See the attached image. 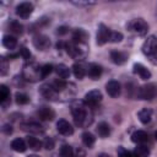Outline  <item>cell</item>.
Returning a JSON list of instances; mask_svg holds the SVG:
<instances>
[{
  "label": "cell",
  "instance_id": "cell-42",
  "mask_svg": "<svg viewBox=\"0 0 157 157\" xmlns=\"http://www.w3.org/2000/svg\"><path fill=\"white\" fill-rule=\"evenodd\" d=\"M67 32H69V28H67L66 26L58 27V29H56V34H59V36H64V34H66Z\"/></svg>",
  "mask_w": 157,
  "mask_h": 157
},
{
  "label": "cell",
  "instance_id": "cell-35",
  "mask_svg": "<svg viewBox=\"0 0 157 157\" xmlns=\"http://www.w3.org/2000/svg\"><path fill=\"white\" fill-rule=\"evenodd\" d=\"M117 153H118V157H134V155L129 152L126 148H124L123 146H119L117 148Z\"/></svg>",
  "mask_w": 157,
  "mask_h": 157
},
{
  "label": "cell",
  "instance_id": "cell-15",
  "mask_svg": "<svg viewBox=\"0 0 157 157\" xmlns=\"http://www.w3.org/2000/svg\"><path fill=\"white\" fill-rule=\"evenodd\" d=\"M37 115L40 120H47V121H52L54 118H55V112L50 108V107H47V105H43L40 107L38 110H37Z\"/></svg>",
  "mask_w": 157,
  "mask_h": 157
},
{
  "label": "cell",
  "instance_id": "cell-18",
  "mask_svg": "<svg viewBox=\"0 0 157 157\" xmlns=\"http://www.w3.org/2000/svg\"><path fill=\"white\" fill-rule=\"evenodd\" d=\"M110 60L117 65H123L128 61V54L124 52H120V50H112Z\"/></svg>",
  "mask_w": 157,
  "mask_h": 157
},
{
  "label": "cell",
  "instance_id": "cell-16",
  "mask_svg": "<svg viewBox=\"0 0 157 157\" xmlns=\"http://www.w3.org/2000/svg\"><path fill=\"white\" fill-rule=\"evenodd\" d=\"M86 71H87V75H88L92 80H98V78L101 77L102 72H103V69H102L101 65H98V64H96V63H91V64L87 65Z\"/></svg>",
  "mask_w": 157,
  "mask_h": 157
},
{
  "label": "cell",
  "instance_id": "cell-34",
  "mask_svg": "<svg viewBox=\"0 0 157 157\" xmlns=\"http://www.w3.org/2000/svg\"><path fill=\"white\" fill-rule=\"evenodd\" d=\"M54 146H55V141H54L53 137H49V136H48V137L44 139V141H43V147H44L45 150H53Z\"/></svg>",
  "mask_w": 157,
  "mask_h": 157
},
{
  "label": "cell",
  "instance_id": "cell-14",
  "mask_svg": "<svg viewBox=\"0 0 157 157\" xmlns=\"http://www.w3.org/2000/svg\"><path fill=\"white\" fill-rule=\"evenodd\" d=\"M105 91H107V93H108L110 97L117 98V97L120 96V92H121L120 83H119L118 81H115V80H110V81H108L107 85H105Z\"/></svg>",
  "mask_w": 157,
  "mask_h": 157
},
{
  "label": "cell",
  "instance_id": "cell-10",
  "mask_svg": "<svg viewBox=\"0 0 157 157\" xmlns=\"http://www.w3.org/2000/svg\"><path fill=\"white\" fill-rule=\"evenodd\" d=\"M32 43H33L34 48H37L38 50H47L50 47V39L47 36L40 34V33H37L33 37Z\"/></svg>",
  "mask_w": 157,
  "mask_h": 157
},
{
  "label": "cell",
  "instance_id": "cell-44",
  "mask_svg": "<svg viewBox=\"0 0 157 157\" xmlns=\"http://www.w3.org/2000/svg\"><path fill=\"white\" fill-rule=\"evenodd\" d=\"M97 157H110L109 155H107V153H99Z\"/></svg>",
  "mask_w": 157,
  "mask_h": 157
},
{
  "label": "cell",
  "instance_id": "cell-28",
  "mask_svg": "<svg viewBox=\"0 0 157 157\" xmlns=\"http://www.w3.org/2000/svg\"><path fill=\"white\" fill-rule=\"evenodd\" d=\"M27 146L33 151H39L43 146V142L34 136H27Z\"/></svg>",
  "mask_w": 157,
  "mask_h": 157
},
{
  "label": "cell",
  "instance_id": "cell-20",
  "mask_svg": "<svg viewBox=\"0 0 157 157\" xmlns=\"http://www.w3.org/2000/svg\"><path fill=\"white\" fill-rule=\"evenodd\" d=\"M10 90L7 88L6 85H1L0 86V103L2 109L6 108V105L10 103Z\"/></svg>",
  "mask_w": 157,
  "mask_h": 157
},
{
  "label": "cell",
  "instance_id": "cell-37",
  "mask_svg": "<svg viewBox=\"0 0 157 157\" xmlns=\"http://www.w3.org/2000/svg\"><path fill=\"white\" fill-rule=\"evenodd\" d=\"M121 40H123V34L120 32H112L109 42H112V43H119Z\"/></svg>",
  "mask_w": 157,
  "mask_h": 157
},
{
  "label": "cell",
  "instance_id": "cell-5",
  "mask_svg": "<svg viewBox=\"0 0 157 157\" xmlns=\"http://www.w3.org/2000/svg\"><path fill=\"white\" fill-rule=\"evenodd\" d=\"M128 29L137 36H145L148 31V25L144 18H134L128 23Z\"/></svg>",
  "mask_w": 157,
  "mask_h": 157
},
{
  "label": "cell",
  "instance_id": "cell-22",
  "mask_svg": "<svg viewBox=\"0 0 157 157\" xmlns=\"http://www.w3.org/2000/svg\"><path fill=\"white\" fill-rule=\"evenodd\" d=\"M86 69H87V66H85L82 63H75L72 65V74L75 75L76 78L82 80L85 77V75H87Z\"/></svg>",
  "mask_w": 157,
  "mask_h": 157
},
{
  "label": "cell",
  "instance_id": "cell-4",
  "mask_svg": "<svg viewBox=\"0 0 157 157\" xmlns=\"http://www.w3.org/2000/svg\"><path fill=\"white\" fill-rule=\"evenodd\" d=\"M22 77L26 81L37 82L43 80L42 77V66H38L36 63H27L22 70Z\"/></svg>",
  "mask_w": 157,
  "mask_h": 157
},
{
  "label": "cell",
  "instance_id": "cell-39",
  "mask_svg": "<svg viewBox=\"0 0 157 157\" xmlns=\"http://www.w3.org/2000/svg\"><path fill=\"white\" fill-rule=\"evenodd\" d=\"M0 72H1V75H6V72H7V61L4 56L0 60Z\"/></svg>",
  "mask_w": 157,
  "mask_h": 157
},
{
  "label": "cell",
  "instance_id": "cell-38",
  "mask_svg": "<svg viewBox=\"0 0 157 157\" xmlns=\"http://www.w3.org/2000/svg\"><path fill=\"white\" fill-rule=\"evenodd\" d=\"M18 54H20V55H21V56H22L25 60H27V61H28V60L31 59V56H32V55H31V52H29V49H27L26 47H22V48H20V52H18Z\"/></svg>",
  "mask_w": 157,
  "mask_h": 157
},
{
  "label": "cell",
  "instance_id": "cell-31",
  "mask_svg": "<svg viewBox=\"0 0 157 157\" xmlns=\"http://www.w3.org/2000/svg\"><path fill=\"white\" fill-rule=\"evenodd\" d=\"M15 102L18 105H25V104L29 103V97L26 93H23V92H16V94H15Z\"/></svg>",
  "mask_w": 157,
  "mask_h": 157
},
{
  "label": "cell",
  "instance_id": "cell-27",
  "mask_svg": "<svg viewBox=\"0 0 157 157\" xmlns=\"http://www.w3.org/2000/svg\"><path fill=\"white\" fill-rule=\"evenodd\" d=\"M134 157H147L150 155V148L141 144V145H137L135 148H134V152H132Z\"/></svg>",
  "mask_w": 157,
  "mask_h": 157
},
{
  "label": "cell",
  "instance_id": "cell-45",
  "mask_svg": "<svg viewBox=\"0 0 157 157\" xmlns=\"http://www.w3.org/2000/svg\"><path fill=\"white\" fill-rule=\"evenodd\" d=\"M27 157H39V156H37V155H29V156H27Z\"/></svg>",
  "mask_w": 157,
  "mask_h": 157
},
{
  "label": "cell",
  "instance_id": "cell-33",
  "mask_svg": "<svg viewBox=\"0 0 157 157\" xmlns=\"http://www.w3.org/2000/svg\"><path fill=\"white\" fill-rule=\"evenodd\" d=\"M75 150L70 145H63L60 147V157H74Z\"/></svg>",
  "mask_w": 157,
  "mask_h": 157
},
{
  "label": "cell",
  "instance_id": "cell-2",
  "mask_svg": "<svg viewBox=\"0 0 157 157\" xmlns=\"http://www.w3.org/2000/svg\"><path fill=\"white\" fill-rule=\"evenodd\" d=\"M65 50L75 60H83L88 54V45L85 43H76L72 39L65 43Z\"/></svg>",
  "mask_w": 157,
  "mask_h": 157
},
{
  "label": "cell",
  "instance_id": "cell-3",
  "mask_svg": "<svg viewBox=\"0 0 157 157\" xmlns=\"http://www.w3.org/2000/svg\"><path fill=\"white\" fill-rule=\"evenodd\" d=\"M142 53L153 64L157 65V37L150 36L142 44Z\"/></svg>",
  "mask_w": 157,
  "mask_h": 157
},
{
  "label": "cell",
  "instance_id": "cell-17",
  "mask_svg": "<svg viewBox=\"0 0 157 157\" xmlns=\"http://www.w3.org/2000/svg\"><path fill=\"white\" fill-rule=\"evenodd\" d=\"M132 72L136 74V75H139L142 80H148V78H151V72H150V70H148L146 66H144L142 64H140V63H135V64H134V66H132Z\"/></svg>",
  "mask_w": 157,
  "mask_h": 157
},
{
  "label": "cell",
  "instance_id": "cell-1",
  "mask_svg": "<svg viewBox=\"0 0 157 157\" xmlns=\"http://www.w3.org/2000/svg\"><path fill=\"white\" fill-rule=\"evenodd\" d=\"M70 110L74 118V123L78 128H87L93 120L92 112L85 101H75L70 105Z\"/></svg>",
  "mask_w": 157,
  "mask_h": 157
},
{
  "label": "cell",
  "instance_id": "cell-7",
  "mask_svg": "<svg viewBox=\"0 0 157 157\" xmlns=\"http://www.w3.org/2000/svg\"><path fill=\"white\" fill-rule=\"evenodd\" d=\"M39 93L48 101H58L60 98V93L52 86V83H43L39 87Z\"/></svg>",
  "mask_w": 157,
  "mask_h": 157
},
{
  "label": "cell",
  "instance_id": "cell-40",
  "mask_svg": "<svg viewBox=\"0 0 157 157\" xmlns=\"http://www.w3.org/2000/svg\"><path fill=\"white\" fill-rule=\"evenodd\" d=\"M74 5L76 6H90V5H94V1H72Z\"/></svg>",
  "mask_w": 157,
  "mask_h": 157
},
{
  "label": "cell",
  "instance_id": "cell-24",
  "mask_svg": "<svg viewBox=\"0 0 157 157\" xmlns=\"http://www.w3.org/2000/svg\"><path fill=\"white\" fill-rule=\"evenodd\" d=\"M27 147L28 146L25 142V140H22L20 137H17V139H15V140L11 141V148L13 151H16V152H25L27 150Z\"/></svg>",
  "mask_w": 157,
  "mask_h": 157
},
{
  "label": "cell",
  "instance_id": "cell-46",
  "mask_svg": "<svg viewBox=\"0 0 157 157\" xmlns=\"http://www.w3.org/2000/svg\"><path fill=\"white\" fill-rule=\"evenodd\" d=\"M155 137H156V140H157V131L155 132Z\"/></svg>",
  "mask_w": 157,
  "mask_h": 157
},
{
  "label": "cell",
  "instance_id": "cell-43",
  "mask_svg": "<svg viewBox=\"0 0 157 157\" xmlns=\"http://www.w3.org/2000/svg\"><path fill=\"white\" fill-rule=\"evenodd\" d=\"M74 157H85V151H83L81 147H77V148L75 150Z\"/></svg>",
  "mask_w": 157,
  "mask_h": 157
},
{
  "label": "cell",
  "instance_id": "cell-30",
  "mask_svg": "<svg viewBox=\"0 0 157 157\" xmlns=\"http://www.w3.org/2000/svg\"><path fill=\"white\" fill-rule=\"evenodd\" d=\"M82 142H83V145L86 146V147H88V148H91L93 145H94V141H96V137H94V135L93 134H91L90 131H85L83 134H82Z\"/></svg>",
  "mask_w": 157,
  "mask_h": 157
},
{
  "label": "cell",
  "instance_id": "cell-41",
  "mask_svg": "<svg viewBox=\"0 0 157 157\" xmlns=\"http://www.w3.org/2000/svg\"><path fill=\"white\" fill-rule=\"evenodd\" d=\"M12 131H13L12 125H10V124H5V125L2 126V132H4V134H6V135H11Z\"/></svg>",
  "mask_w": 157,
  "mask_h": 157
},
{
  "label": "cell",
  "instance_id": "cell-6",
  "mask_svg": "<svg viewBox=\"0 0 157 157\" xmlns=\"http://www.w3.org/2000/svg\"><path fill=\"white\" fill-rule=\"evenodd\" d=\"M137 97L144 101H152L157 94V87L155 83H146L137 90Z\"/></svg>",
  "mask_w": 157,
  "mask_h": 157
},
{
  "label": "cell",
  "instance_id": "cell-13",
  "mask_svg": "<svg viewBox=\"0 0 157 157\" xmlns=\"http://www.w3.org/2000/svg\"><path fill=\"white\" fill-rule=\"evenodd\" d=\"M56 130L59 131V134H61L64 136H70V135L74 134V128L65 119H59L58 120V123H56Z\"/></svg>",
  "mask_w": 157,
  "mask_h": 157
},
{
  "label": "cell",
  "instance_id": "cell-32",
  "mask_svg": "<svg viewBox=\"0 0 157 157\" xmlns=\"http://www.w3.org/2000/svg\"><path fill=\"white\" fill-rule=\"evenodd\" d=\"M10 32L16 36H20L23 32V26L17 21H11L10 22Z\"/></svg>",
  "mask_w": 157,
  "mask_h": 157
},
{
  "label": "cell",
  "instance_id": "cell-19",
  "mask_svg": "<svg viewBox=\"0 0 157 157\" xmlns=\"http://www.w3.org/2000/svg\"><path fill=\"white\" fill-rule=\"evenodd\" d=\"M87 39H88V33L83 28H76L74 31V33H72V40L74 42L87 44Z\"/></svg>",
  "mask_w": 157,
  "mask_h": 157
},
{
  "label": "cell",
  "instance_id": "cell-11",
  "mask_svg": "<svg viewBox=\"0 0 157 157\" xmlns=\"http://www.w3.org/2000/svg\"><path fill=\"white\" fill-rule=\"evenodd\" d=\"M32 12H33V5L31 2L25 1V2H21L16 6V15L23 20L28 18L32 15Z\"/></svg>",
  "mask_w": 157,
  "mask_h": 157
},
{
  "label": "cell",
  "instance_id": "cell-8",
  "mask_svg": "<svg viewBox=\"0 0 157 157\" xmlns=\"http://www.w3.org/2000/svg\"><path fill=\"white\" fill-rule=\"evenodd\" d=\"M110 34H112V31L104 23H99L98 27H97V37H96L97 44L98 45H103L107 42H109Z\"/></svg>",
  "mask_w": 157,
  "mask_h": 157
},
{
  "label": "cell",
  "instance_id": "cell-26",
  "mask_svg": "<svg viewBox=\"0 0 157 157\" xmlns=\"http://www.w3.org/2000/svg\"><path fill=\"white\" fill-rule=\"evenodd\" d=\"M137 117H139V120L142 123V124H147L151 121V118H152V110L150 108H144L141 109L139 113H137Z\"/></svg>",
  "mask_w": 157,
  "mask_h": 157
},
{
  "label": "cell",
  "instance_id": "cell-12",
  "mask_svg": "<svg viewBox=\"0 0 157 157\" xmlns=\"http://www.w3.org/2000/svg\"><path fill=\"white\" fill-rule=\"evenodd\" d=\"M21 129L29 134H42L44 132V126L37 121H26L21 124Z\"/></svg>",
  "mask_w": 157,
  "mask_h": 157
},
{
  "label": "cell",
  "instance_id": "cell-23",
  "mask_svg": "<svg viewBox=\"0 0 157 157\" xmlns=\"http://www.w3.org/2000/svg\"><path fill=\"white\" fill-rule=\"evenodd\" d=\"M2 45H4L5 48L10 49V50H13V49L16 48V45H17V39H16V37H13V36H11V34H5V36L2 37Z\"/></svg>",
  "mask_w": 157,
  "mask_h": 157
},
{
  "label": "cell",
  "instance_id": "cell-29",
  "mask_svg": "<svg viewBox=\"0 0 157 157\" xmlns=\"http://www.w3.org/2000/svg\"><path fill=\"white\" fill-rule=\"evenodd\" d=\"M55 72L60 78H67L70 76V69L65 64H59L55 66Z\"/></svg>",
  "mask_w": 157,
  "mask_h": 157
},
{
  "label": "cell",
  "instance_id": "cell-9",
  "mask_svg": "<svg viewBox=\"0 0 157 157\" xmlns=\"http://www.w3.org/2000/svg\"><path fill=\"white\" fill-rule=\"evenodd\" d=\"M102 93H101V91H98V90H92V91H90V92H87L86 94H85V103L90 107V108H93V107H96L101 101H102Z\"/></svg>",
  "mask_w": 157,
  "mask_h": 157
},
{
  "label": "cell",
  "instance_id": "cell-36",
  "mask_svg": "<svg viewBox=\"0 0 157 157\" xmlns=\"http://www.w3.org/2000/svg\"><path fill=\"white\" fill-rule=\"evenodd\" d=\"M53 71V65L52 64H45L42 66V77L45 78L47 76H49Z\"/></svg>",
  "mask_w": 157,
  "mask_h": 157
},
{
  "label": "cell",
  "instance_id": "cell-21",
  "mask_svg": "<svg viewBox=\"0 0 157 157\" xmlns=\"http://www.w3.org/2000/svg\"><path fill=\"white\" fill-rule=\"evenodd\" d=\"M147 140H148V135L144 130H136V131H134L131 134V141L135 142V144H137V145L145 144Z\"/></svg>",
  "mask_w": 157,
  "mask_h": 157
},
{
  "label": "cell",
  "instance_id": "cell-25",
  "mask_svg": "<svg viewBox=\"0 0 157 157\" xmlns=\"http://www.w3.org/2000/svg\"><path fill=\"white\" fill-rule=\"evenodd\" d=\"M97 134L102 137V139H105L110 135V126L108 125V123L105 121H101L98 125H97Z\"/></svg>",
  "mask_w": 157,
  "mask_h": 157
}]
</instances>
